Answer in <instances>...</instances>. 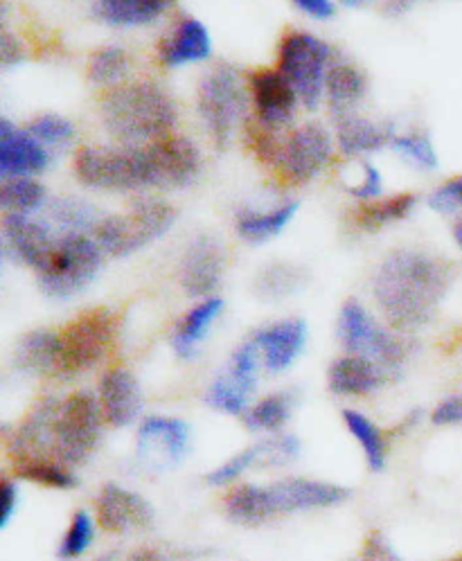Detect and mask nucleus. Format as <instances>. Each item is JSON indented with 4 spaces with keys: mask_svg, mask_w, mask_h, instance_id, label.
<instances>
[{
    "mask_svg": "<svg viewBox=\"0 0 462 561\" xmlns=\"http://www.w3.org/2000/svg\"><path fill=\"white\" fill-rule=\"evenodd\" d=\"M93 535H95L93 518L86 512H77L68 533H66V539L59 548V557L61 559H74V557L84 554L86 548L93 541Z\"/></svg>",
    "mask_w": 462,
    "mask_h": 561,
    "instance_id": "obj_43",
    "label": "nucleus"
},
{
    "mask_svg": "<svg viewBox=\"0 0 462 561\" xmlns=\"http://www.w3.org/2000/svg\"><path fill=\"white\" fill-rule=\"evenodd\" d=\"M449 289V266L434 255L397 251L377 268L372 291L395 330L413 332L431 323Z\"/></svg>",
    "mask_w": 462,
    "mask_h": 561,
    "instance_id": "obj_1",
    "label": "nucleus"
},
{
    "mask_svg": "<svg viewBox=\"0 0 462 561\" xmlns=\"http://www.w3.org/2000/svg\"><path fill=\"white\" fill-rule=\"evenodd\" d=\"M100 402L91 392H77L59 407L53 458L61 465H82L95 451L102 435Z\"/></svg>",
    "mask_w": 462,
    "mask_h": 561,
    "instance_id": "obj_8",
    "label": "nucleus"
},
{
    "mask_svg": "<svg viewBox=\"0 0 462 561\" xmlns=\"http://www.w3.org/2000/svg\"><path fill=\"white\" fill-rule=\"evenodd\" d=\"M343 420L353 431V435L359 439V445L363 447L370 469L372 471L383 469V462H386V445H383V435L379 433V428L357 411H345Z\"/></svg>",
    "mask_w": 462,
    "mask_h": 561,
    "instance_id": "obj_37",
    "label": "nucleus"
},
{
    "mask_svg": "<svg viewBox=\"0 0 462 561\" xmlns=\"http://www.w3.org/2000/svg\"><path fill=\"white\" fill-rule=\"evenodd\" d=\"M391 147L402 153L408 163H413L419 170H434L438 168V153L436 147L425 131H408V134H395Z\"/></svg>",
    "mask_w": 462,
    "mask_h": 561,
    "instance_id": "obj_39",
    "label": "nucleus"
},
{
    "mask_svg": "<svg viewBox=\"0 0 462 561\" xmlns=\"http://www.w3.org/2000/svg\"><path fill=\"white\" fill-rule=\"evenodd\" d=\"M246 87L235 68L217 66L199 87V113L215 145L226 147L246 113Z\"/></svg>",
    "mask_w": 462,
    "mask_h": 561,
    "instance_id": "obj_6",
    "label": "nucleus"
},
{
    "mask_svg": "<svg viewBox=\"0 0 462 561\" xmlns=\"http://www.w3.org/2000/svg\"><path fill=\"white\" fill-rule=\"evenodd\" d=\"M332 50L310 32H289L280 46V72L296 89L307 108H316L325 93Z\"/></svg>",
    "mask_w": 462,
    "mask_h": 561,
    "instance_id": "obj_7",
    "label": "nucleus"
},
{
    "mask_svg": "<svg viewBox=\"0 0 462 561\" xmlns=\"http://www.w3.org/2000/svg\"><path fill=\"white\" fill-rule=\"evenodd\" d=\"M453 234H455V242H458V247L462 249V224H455V228H453Z\"/></svg>",
    "mask_w": 462,
    "mask_h": 561,
    "instance_id": "obj_55",
    "label": "nucleus"
},
{
    "mask_svg": "<svg viewBox=\"0 0 462 561\" xmlns=\"http://www.w3.org/2000/svg\"><path fill=\"white\" fill-rule=\"evenodd\" d=\"M176 219V210L163 198H140L129 215L104 217L95 228V242L113 257H127L142 247L157 242Z\"/></svg>",
    "mask_w": 462,
    "mask_h": 561,
    "instance_id": "obj_4",
    "label": "nucleus"
},
{
    "mask_svg": "<svg viewBox=\"0 0 462 561\" xmlns=\"http://www.w3.org/2000/svg\"><path fill=\"white\" fill-rule=\"evenodd\" d=\"M257 460H259V445H255V447H251V449L238 454L235 458H230L226 465H221L219 469H215L212 473H208V483H210V485H228V483H233V480H235L240 473H244V471H246L253 462H257Z\"/></svg>",
    "mask_w": 462,
    "mask_h": 561,
    "instance_id": "obj_44",
    "label": "nucleus"
},
{
    "mask_svg": "<svg viewBox=\"0 0 462 561\" xmlns=\"http://www.w3.org/2000/svg\"><path fill=\"white\" fill-rule=\"evenodd\" d=\"M395 138L393 127L372 123V119L359 115H345L338 117L336 127V142L345 156H363L374 153L383 147H389Z\"/></svg>",
    "mask_w": 462,
    "mask_h": 561,
    "instance_id": "obj_24",
    "label": "nucleus"
},
{
    "mask_svg": "<svg viewBox=\"0 0 462 561\" xmlns=\"http://www.w3.org/2000/svg\"><path fill=\"white\" fill-rule=\"evenodd\" d=\"M366 89V75L357 66L348 61L330 64L325 79V98L336 117L353 115L363 100Z\"/></svg>",
    "mask_w": 462,
    "mask_h": 561,
    "instance_id": "obj_25",
    "label": "nucleus"
},
{
    "mask_svg": "<svg viewBox=\"0 0 462 561\" xmlns=\"http://www.w3.org/2000/svg\"><path fill=\"white\" fill-rule=\"evenodd\" d=\"M289 417V404L282 394L266 397L246 415V426L253 431H278Z\"/></svg>",
    "mask_w": 462,
    "mask_h": 561,
    "instance_id": "obj_41",
    "label": "nucleus"
},
{
    "mask_svg": "<svg viewBox=\"0 0 462 561\" xmlns=\"http://www.w3.org/2000/svg\"><path fill=\"white\" fill-rule=\"evenodd\" d=\"M343 3H345V5H350V8H357V5H361V3H363V0H343Z\"/></svg>",
    "mask_w": 462,
    "mask_h": 561,
    "instance_id": "obj_56",
    "label": "nucleus"
},
{
    "mask_svg": "<svg viewBox=\"0 0 462 561\" xmlns=\"http://www.w3.org/2000/svg\"><path fill=\"white\" fill-rule=\"evenodd\" d=\"M153 183L159 187H183L197 179L201 170V153L195 142L183 136H165L147 147Z\"/></svg>",
    "mask_w": 462,
    "mask_h": 561,
    "instance_id": "obj_13",
    "label": "nucleus"
},
{
    "mask_svg": "<svg viewBox=\"0 0 462 561\" xmlns=\"http://www.w3.org/2000/svg\"><path fill=\"white\" fill-rule=\"evenodd\" d=\"M97 520L111 533H129L149 528L153 507L136 492L118 485H104L97 496Z\"/></svg>",
    "mask_w": 462,
    "mask_h": 561,
    "instance_id": "obj_18",
    "label": "nucleus"
},
{
    "mask_svg": "<svg viewBox=\"0 0 462 561\" xmlns=\"http://www.w3.org/2000/svg\"><path fill=\"white\" fill-rule=\"evenodd\" d=\"M57 399H44L34 413L23 422L12 439V456L21 460H44L53 458L55 449V422L59 413Z\"/></svg>",
    "mask_w": 462,
    "mask_h": 561,
    "instance_id": "obj_19",
    "label": "nucleus"
},
{
    "mask_svg": "<svg viewBox=\"0 0 462 561\" xmlns=\"http://www.w3.org/2000/svg\"><path fill=\"white\" fill-rule=\"evenodd\" d=\"M27 131L42 145H66L74 138V127L70 119L57 113H44L34 117Z\"/></svg>",
    "mask_w": 462,
    "mask_h": 561,
    "instance_id": "obj_42",
    "label": "nucleus"
},
{
    "mask_svg": "<svg viewBox=\"0 0 462 561\" xmlns=\"http://www.w3.org/2000/svg\"><path fill=\"white\" fill-rule=\"evenodd\" d=\"M221 307H223L221 298H206L181 320L176 332H174V350L178 356L187 358L195 354L197 345L206 339L210 325L221 313Z\"/></svg>",
    "mask_w": 462,
    "mask_h": 561,
    "instance_id": "obj_31",
    "label": "nucleus"
},
{
    "mask_svg": "<svg viewBox=\"0 0 462 561\" xmlns=\"http://www.w3.org/2000/svg\"><path fill=\"white\" fill-rule=\"evenodd\" d=\"M300 445L293 435L276 437V439H266V443H259V460L266 465H282L289 462L298 456Z\"/></svg>",
    "mask_w": 462,
    "mask_h": 561,
    "instance_id": "obj_46",
    "label": "nucleus"
},
{
    "mask_svg": "<svg viewBox=\"0 0 462 561\" xmlns=\"http://www.w3.org/2000/svg\"><path fill=\"white\" fill-rule=\"evenodd\" d=\"M50 219L66 232V234H86V232H95V228L100 226V221L104 219L97 208L84 198L77 196H59L55 202H50L48 206Z\"/></svg>",
    "mask_w": 462,
    "mask_h": 561,
    "instance_id": "obj_32",
    "label": "nucleus"
},
{
    "mask_svg": "<svg viewBox=\"0 0 462 561\" xmlns=\"http://www.w3.org/2000/svg\"><path fill=\"white\" fill-rule=\"evenodd\" d=\"M332 158V136L321 125H304L296 129L280 151L278 165L293 183L314 181Z\"/></svg>",
    "mask_w": 462,
    "mask_h": 561,
    "instance_id": "obj_11",
    "label": "nucleus"
},
{
    "mask_svg": "<svg viewBox=\"0 0 462 561\" xmlns=\"http://www.w3.org/2000/svg\"><path fill=\"white\" fill-rule=\"evenodd\" d=\"M16 488L12 480H5L3 483V514H0V526H8L10 518H12V512H14V505H16Z\"/></svg>",
    "mask_w": 462,
    "mask_h": 561,
    "instance_id": "obj_53",
    "label": "nucleus"
},
{
    "mask_svg": "<svg viewBox=\"0 0 462 561\" xmlns=\"http://www.w3.org/2000/svg\"><path fill=\"white\" fill-rule=\"evenodd\" d=\"M102 249L86 234H63L48 264L38 271L42 287L53 298H72L84 291L102 266Z\"/></svg>",
    "mask_w": 462,
    "mask_h": 561,
    "instance_id": "obj_5",
    "label": "nucleus"
},
{
    "mask_svg": "<svg viewBox=\"0 0 462 561\" xmlns=\"http://www.w3.org/2000/svg\"><path fill=\"white\" fill-rule=\"evenodd\" d=\"M48 192L34 179H3L0 185V206L5 213L32 215L46 204Z\"/></svg>",
    "mask_w": 462,
    "mask_h": 561,
    "instance_id": "obj_33",
    "label": "nucleus"
},
{
    "mask_svg": "<svg viewBox=\"0 0 462 561\" xmlns=\"http://www.w3.org/2000/svg\"><path fill=\"white\" fill-rule=\"evenodd\" d=\"M417 204V196L415 194H397L391 198H383V202H374L363 206L357 213V224L366 230H377L383 228L389 224L402 221L411 215V210Z\"/></svg>",
    "mask_w": 462,
    "mask_h": 561,
    "instance_id": "obj_34",
    "label": "nucleus"
},
{
    "mask_svg": "<svg viewBox=\"0 0 462 561\" xmlns=\"http://www.w3.org/2000/svg\"><path fill=\"white\" fill-rule=\"evenodd\" d=\"M172 0H97L95 16L113 27H138L161 19Z\"/></svg>",
    "mask_w": 462,
    "mask_h": 561,
    "instance_id": "obj_26",
    "label": "nucleus"
},
{
    "mask_svg": "<svg viewBox=\"0 0 462 561\" xmlns=\"http://www.w3.org/2000/svg\"><path fill=\"white\" fill-rule=\"evenodd\" d=\"M429 204H431V208L438 210V213H455V210H460V208H462V176H458V179H453V181L440 185V187L431 194Z\"/></svg>",
    "mask_w": 462,
    "mask_h": 561,
    "instance_id": "obj_47",
    "label": "nucleus"
},
{
    "mask_svg": "<svg viewBox=\"0 0 462 561\" xmlns=\"http://www.w3.org/2000/svg\"><path fill=\"white\" fill-rule=\"evenodd\" d=\"M272 494L278 512H296V510H314L330 507L348 499V492L330 483H316V480L289 478L272 485Z\"/></svg>",
    "mask_w": 462,
    "mask_h": 561,
    "instance_id": "obj_22",
    "label": "nucleus"
},
{
    "mask_svg": "<svg viewBox=\"0 0 462 561\" xmlns=\"http://www.w3.org/2000/svg\"><path fill=\"white\" fill-rule=\"evenodd\" d=\"M338 334L345 350L370 358L377 366H397L404 356L402 343L391 332L379 328L372 316L355 300L345 302L340 309Z\"/></svg>",
    "mask_w": 462,
    "mask_h": 561,
    "instance_id": "obj_10",
    "label": "nucleus"
},
{
    "mask_svg": "<svg viewBox=\"0 0 462 561\" xmlns=\"http://www.w3.org/2000/svg\"><path fill=\"white\" fill-rule=\"evenodd\" d=\"M363 561H400L391 546L381 539V535H374L368 541V548L363 552Z\"/></svg>",
    "mask_w": 462,
    "mask_h": 561,
    "instance_id": "obj_52",
    "label": "nucleus"
},
{
    "mask_svg": "<svg viewBox=\"0 0 462 561\" xmlns=\"http://www.w3.org/2000/svg\"><path fill=\"white\" fill-rule=\"evenodd\" d=\"M348 192L359 198V202H370V198H379L383 192L381 172L374 165H363V176L357 185H348Z\"/></svg>",
    "mask_w": 462,
    "mask_h": 561,
    "instance_id": "obj_48",
    "label": "nucleus"
},
{
    "mask_svg": "<svg viewBox=\"0 0 462 561\" xmlns=\"http://www.w3.org/2000/svg\"><path fill=\"white\" fill-rule=\"evenodd\" d=\"M291 3L307 16H312L316 21H327L334 16L336 8L332 0H291Z\"/></svg>",
    "mask_w": 462,
    "mask_h": 561,
    "instance_id": "obj_50",
    "label": "nucleus"
},
{
    "mask_svg": "<svg viewBox=\"0 0 462 561\" xmlns=\"http://www.w3.org/2000/svg\"><path fill=\"white\" fill-rule=\"evenodd\" d=\"M131 561H165V557L157 550H138Z\"/></svg>",
    "mask_w": 462,
    "mask_h": 561,
    "instance_id": "obj_54",
    "label": "nucleus"
},
{
    "mask_svg": "<svg viewBox=\"0 0 462 561\" xmlns=\"http://www.w3.org/2000/svg\"><path fill=\"white\" fill-rule=\"evenodd\" d=\"M16 366L34 375L61 370V334L46 330L25 334L16 347Z\"/></svg>",
    "mask_w": 462,
    "mask_h": 561,
    "instance_id": "obj_27",
    "label": "nucleus"
},
{
    "mask_svg": "<svg viewBox=\"0 0 462 561\" xmlns=\"http://www.w3.org/2000/svg\"><path fill=\"white\" fill-rule=\"evenodd\" d=\"M23 57L25 53L23 46L19 44V38H14L10 32H3V36H0V64H3V68L21 64Z\"/></svg>",
    "mask_w": 462,
    "mask_h": 561,
    "instance_id": "obj_49",
    "label": "nucleus"
},
{
    "mask_svg": "<svg viewBox=\"0 0 462 561\" xmlns=\"http://www.w3.org/2000/svg\"><path fill=\"white\" fill-rule=\"evenodd\" d=\"M48 151L30 131L16 129L10 119H0V176L32 179L48 168Z\"/></svg>",
    "mask_w": 462,
    "mask_h": 561,
    "instance_id": "obj_16",
    "label": "nucleus"
},
{
    "mask_svg": "<svg viewBox=\"0 0 462 561\" xmlns=\"http://www.w3.org/2000/svg\"><path fill=\"white\" fill-rule=\"evenodd\" d=\"M102 411L108 424L127 426L131 424L142 407V392L136 377L129 370H108L102 377Z\"/></svg>",
    "mask_w": 462,
    "mask_h": 561,
    "instance_id": "obj_20",
    "label": "nucleus"
},
{
    "mask_svg": "<svg viewBox=\"0 0 462 561\" xmlns=\"http://www.w3.org/2000/svg\"><path fill=\"white\" fill-rule=\"evenodd\" d=\"M129 68H131V59L127 50L118 46H106L93 55L89 64V75L97 87H115L129 75Z\"/></svg>",
    "mask_w": 462,
    "mask_h": 561,
    "instance_id": "obj_36",
    "label": "nucleus"
},
{
    "mask_svg": "<svg viewBox=\"0 0 462 561\" xmlns=\"http://www.w3.org/2000/svg\"><path fill=\"white\" fill-rule=\"evenodd\" d=\"M249 388H244L233 375L226 373L219 377L210 390H208V404L212 409H219L228 415H240L246 409V399H249Z\"/></svg>",
    "mask_w": 462,
    "mask_h": 561,
    "instance_id": "obj_40",
    "label": "nucleus"
},
{
    "mask_svg": "<svg viewBox=\"0 0 462 561\" xmlns=\"http://www.w3.org/2000/svg\"><path fill=\"white\" fill-rule=\"evenodd\" d=\"M16 473L25 480H32V483L46 485V488H57V490H68L74 488L77 480L74 476L57 460L44 458V460H21L16 462Z\"/></svg>",
    "mask_w": 462,
    "mask_h": 561,
    "instance_id": "obj_38",
    "label": "nucleus"
},
{
    "mask_svg": "<svg viewBox=\"0 0 462 561\" xmlns=\"http://www.w3.org/2000/svg\"><path fill=\"white\" fill-rule=\"evenodd\" d=\"M462 422V399L460 397H453V399H447V402H442L436 413H434V424H458Z\"/></svg>",
    "mask_w": 462,
    "mask_h": 561,
    "instance_id": "obj_51",
    "label": "nucleus"
},
{
    "mask_svg": "<svg viewBox=\"0 0 462 561\" xmlns=\"http://www.w3.org/2000/svg\"><path fill=\"white\" fill-rule=\"evenodd\" d=\"M307 339V325L302 320H282L272 328L257 332L253 339L264 356V364L272 373L287 370L300 354Z\"/></svg>",
    "mask_w": 462,
    "mask_h": 561,
    "instance_id": "obj_21",
    "label": "nucleus"
},
{
    "mask_svg": "<svg viewBox=\"0 0 462 561\" xmlns=\"http://www.w3.org/2000/svg\"><path fill=\"white\" fill-rule=\"evenodd\" d=\"M226 268V251L215 237H197L187 247L181 264V285L192 298H210L221 285Z\"/></svg>",
    "mask_w": 462,
    "mask_h": 561,
    "instance_id": "obj_14",
    "label": "nucleus"
},
{
    "mask_svg": "<svg viewBox=\"0 0 462 561\" xmlns=\"http://www.w3.org/2000/svg\"><path fill=\"white\" fill-rule=\"evenodd\" d=\"M212 53L208 27L197 19H185L161 44V61L168 68L206 61Z\"/></svg>",
    "mask_w": 462,
    "mask_h": 561,
    "instance_id": "obj_23",
    "label": "nucleus"
},
{
    "mask_svg": "<svg viewBox=\"0 0 462 561\" xmlns=\"http://www.w3.org/2000/svg\"><path fill=\"white\" fill-rule=\"evenodd\" d=\"M189 447V428L181 420L149 417L138 433V454L157 467L176 465Z\"/></svg>",
    "mask_w": 462,
    "mask_h": 561,
    "instance_id": "obj_17",
    "label": "nucleus"
},
{
    "mask_svg": "<svg viewBox=\"0 0 462 561\" xmlns=\"http://www.w3.org/2000/svg\"><path fill=\"white\" fill-rule=\"evenodd\" d=\"M379 381L381 377H379L377 364H372L370 358L359 354L338 358L330 368V388L338 394L361 397L372 392L379 386Z\"/></svg>",
    "mask_w": 462,
    "mask_h": 561,
    "instance_id": "obj_28",
    "label": "nucleus"
},
{
    "mask_svg": "<svg viewBox=\"0 0 462 561\" xmlns=\"http://www.w3.org/2000/svg\"><path fill=\"white\" fill-rule=\"evenodd\" d=\"M74 174L93 190L131 192L157 185L147 147H82L74 156Z\"/></svg>",
    "mask_w": 462,
    "mask_h": 561,
    "instance_id": "obj_3",
    "label": "nucleus"
},
{
    "mask_svg": "<svg viewBox=\"0 0 462 561\" xmlns=\"http://www.w3.org/2000/svg\"><path fill=\"white\" fill-rule=\"evenodd\" d=\"M118 320L108 309H93L74 318L61 334V370L84 373L108 352Z\"/></svg>",
    "mask_w": 462,
    "mask_h": 561,
    "instance_id": "obj_9",
    "label": "nucleus"
},
{
    "mask_svg": "<svg viewBox=\"0 0 462 561\" xmlns=\"http://www.w3.org/2000/svg\"><path fill=\"white\" fill-rule=\"evenodd\" d=\"M304 285V273L291 264H272L259 275L255 289L266 300H280L296 294Z\"/></svg>",
    "mask_w": 462,
    "mask_h": 561,
    "instance_id": "obj_35",
    "label": "nucleus"
},
{
    "mask_svg": "<svg viewBox=\"0 0 462 561\" xmlns=\"http://www.w3.org/2000/svg\"><path fill=\"white\" fill-rule=\"evenodd\" d=\"M3 237L8 251L23 264L42 271L50 255L55 253V247L59 239L53 237V230L46 221L32 219L30 215L21 213H8L3 219Z\"/></svg>",
    "mask_w": 462,
    "mask_h": 561,
    "instance_id": "obj_15",
    "label": "nucleus"
},
{
    "mask_svg": "<svg viewBox=\"0 0 462 561\" xmlns=\"http://www.w3.org/2000/svg\"><path fill=\"white\" fill-rule=\"evenodd\" d=\"M298 213V204L296 202H287L274 210H242L238 215V232L242 239L251 244H262L268 242V239L280 234L289 221L296 217Z\"/></svg>",
    "mask_w": 462,
    "mask_h": 561,
    "instance_id": "obj_29",
    "label": "nucleus"
},
{
    "mask_svg": "<svg viewBox=\"0 0 462 561\" xmlns=\"http://www.w3.org/2000/svg\"><path fill=\"white\" fill-rule=\"evenodd\" d=\"M226 512L228 516L238 520V524H262L264 518L278 514L272 488H255V485H244L230 492L226 496Z\"/></svg>",
    "mask_w": 462,
    "mask_h": 561,
    "instance_id": "obj_30",
    "label": "nucleus"
},
{
    "mask_svg": "<svg viewBox=\"0 0 462 561\" xmlns=\"http://www.w3.org/2000/svg\"><path fill=\"white\" fill-rule=\"evenodd\" d=\"M251 95L257 123L268 129L278 131L291 125L296 115L298 93L289 79L280 70H259L251 77Z\"/></svg>",
    "mask_w": 462,
    "mask_h": 561,
    "instance_id": "obj_12",
    "label": "nucleus"
},
{
    "mask_svg": "<svg viewBox=\"0 0 462 561\" xmlns=\"http://www.w3.org/2000/svg\"><path fill=\"white\" fill-rule=\"evenodd\" d=\"M257 354H259V347L255 341L251 343H244L235 356H233V366H230V375H233L244 388L253 390V383H255V373H257Z\"/></svg>",
    "mask_w": 462,
    "mask_h": 561,
    "instance_id": "obj_45",
    "label": "nucleus"
},
{
    "mask_svg": "<svg viewBox=\"0 0 462 561\" xmlns=\"http://www.w3.org/2000/svg\"><path fill=\"white\" fill-rule=\"evenodd\" d=\"M100 113L106 131L129 147L170 136L178 117L176 102L157 82L115 87L102 100Z\"/></svg>",
    "mask_w": 462,
    "mask_h": 561,
    "instance_id": "obj_2",
    "label": "nucleus"
}]
</instances>
